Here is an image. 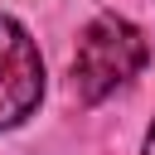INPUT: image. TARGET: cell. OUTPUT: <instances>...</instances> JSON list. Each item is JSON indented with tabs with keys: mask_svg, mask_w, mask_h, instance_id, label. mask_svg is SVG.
<instances>
[{
	"mask_svg": "<svg viewBox=\"0 0 155 155\" xmlns=\"http://www.w3.org/2000/svg\"><path fill=\"white\" fill-rule=\"evenodd\" d=\"M44 102V58L29 29L0 15V131L29 121Z\"/></svg>",
	"mask_w": 155,
	"mask_h": 155,
	"instance_id": "cell-2",
	"label": "cell"
},
{
	"mask_svg": "<svg viewBox=\"0 0 155 155\" xmlns=\"http://www.w3.org/2000/svg\"><path fill=\"white\" fill-rule=\"evenodd\" d=\"M145 155H155V121H150V131H145Z\"/></svg>",
	"mask_w": 155,
	"mask_h": 155,
	"instance_id": "cell-3",
	"label": "cell"
},
{
	"mask_svg": "<svg viewBox=\"0 0 155 155\" xmlns=\"http://www.w3.org/2000/svg\"><path fill=\"white\" fill-rule=\"evenodd\" d=\"M145 63H150L145 34L121 15H97L78 34V48H73V97L92 107L111 97L116 87H126Z\"/></svg>",
	"mask_w": 155,
	"mask_h": 155,
	"instance_id": "cell-1",
	"label": "cell"
}]
</instances>
